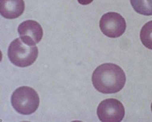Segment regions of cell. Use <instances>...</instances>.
<instances>
[{"instance_id":"cell-1","label":"cell","mask_w":152,"mask_h":122,"mask_svg":"<svg viewBox=\"0 0 152 122\" xmlns=\"http://www.w3.org/2000/svg\"><path fill=\"white\" fill-rule=\"evenodd\" d=\"M92 83L98 91L104 94L117 93L126 84V77L124 70L113 63L99 66L92 74Z\"/></svg>"},{"instance_id":"cell-2","label":"cell","mask_w":152,"mask_h":122,"mask_svg":"<svg viewBox=\"0 0 152 122\" xmlns=\"http://www.w3.org/2000/svg\"><path fill=\"white\" fill-rule=\"evenodd\" d=\"M7 55L13 65L19 67H28L37 60L38 49L36 45L27 44L21 38H16L10 45Z\"/></svg>"},{"instance_id":"cell-3","label":"cell","mask_w":152,"mask_h":122,"mask_svg":"<svg viewBox=\"0 0 152 122\" xmlns=\"http://www.w3.org/2000/svg\"><path fill=\"white\" fill-rule=\"evenodd\" d=\"M12 107L22 115H30L37 110L40 98L33 88L20 87L13 92L11 98Z\"/></svg>"},{"instance_id":"cell-4","label":"cell","mask_w":152,"mask_h":122,"mask_svg":"<svg viewBox=\"0 0 152 122\" xmlns=\"http://www.w3.org/2000/svg\"><path fill=\"white\" fill-rule=\"evenodd\" d=\"M97 116L100 121L120 122L125 116V108L118 99H104L97 108Z\"/></svg>"},{"instance_id":"cell-5","label":"cell","mask_w":152,"mask_h":122,"mask_svg":"<svg viewBox=\"0 0 152 122\" xmlns=\"http://www.w3.org/2000/svg\"><path fill=\"white\" fill-rule=\"evenodd\" d=\"M101 32L110 38L119 37L125 32L126 23L125 19L117 12H108L103 15L99 20Z\"/></svg>"},{"instance_id":"cell-6","label":"cell","mask_w":152,"mask_h":122,"mask_svg":"<svg viewBox=\"0 0 152 122\" xmlns=\"http://www.w3.org/2000/svg\"><path fill=\"white\" fill-rule=\"evenodd\" d=\"M18 33L24 42L29 45H36L42 39L43 29L37 21L26 20L19 25Z\"/></svg>"},{"instance_id":"cell-7","label":"cell","mask_w":152,"mask_h":122,"mask_svg":"<svg viewBox=\"0 0 152 122\" xmlns=\"http://www.w3.org/2000/svg\"><path fill=\"white\" fill-rule=\"evenodd\" d=\"M24 7L23 0H0V13L8 20L20 17L23 13Z\"/></svg>"},{"instance_id":"cell-8","label":"cell","mask_w":152,"mask_h":122,"mask_svg":"<svg viewBox=\"0 0 152 122\" xmlns=\"http://www.w3.org/2000/svg\"><path fill=\"white\" fill-rule=\"evenodd\" d=\"M130 3L138 14L152 15V0H130Z\"/></svg>"},{"instance_id":"cell-9","label":"cell","mask_w":152,"mask_h":122,"mask_svg":"<svg viewBox=\"0 0 152 122\" xmlns=\"http://www.w3.org/2000/svg\"><path fill=\"white\" fill-rule=\"evenodd\" d=\"M140 39L144 46L149 50H152V20L145 23L142 28Z\"/></svg>"},{"instance_id":"cell-10","label":"cell","mask_w":152,"mask_h":122,"mask_svg":"<svg viewBox=\"0 0 152 122\" xmlns=\"http://www.w3.org/2000/svg\"><path fill=\"white\" fill-rule=\"evenodd\" d=\"M92 1L93 0H78L79 3L82 4V5H88V4L92 3Z\"/></svg>"},{"instance_id":"cell-11","label":"cell","mask_w":152,"mask_h":122,"mask_svg":"<svg viewBox=\"0 0 152 122\" xmlns=\"http://www.w3.org/2000/svg\"><path fill=\"white\" fill-rule=\"evenodd\" d=\"M151 111H152V104H151Z\"/></svg>"}]
</instances>
